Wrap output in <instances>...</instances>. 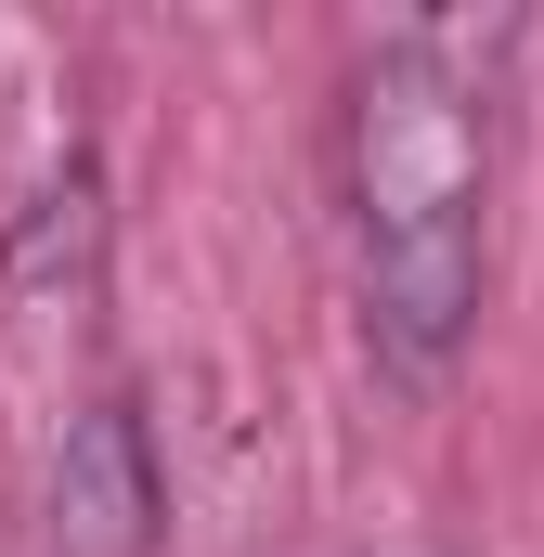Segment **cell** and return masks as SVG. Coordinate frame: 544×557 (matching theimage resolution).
<instances>
[{
    "label": "cell",
    "mask_w": 544,
    "mask_h": 557,
    "mask_svg": "<svg viewBox=\"0 0 544 557\" xmlns=\"http://www.w3.org/2000/svg\"><path fill=\"white\" fill-rule=\"evenodd\" d=\"M350 247L363 324L403 376H441L480 324V208H493V117L441 39H390L350 78Z\"/></svg>",
    "instance_id": "cell-1"
},
{
    "label": "cell",
    "mask_w": 544,
    "mask_h": 557,
    "mask_svg": "<svg viewBox=\"0 0 544 557\" xmlns=\"http://www.w3.org/2000/svg\"><path fill=\"white\" fill-rule=\"evenodd\" d=\"M169 532V480H156V441L131 403H91L65 416L52 454V557H156Z\"/></svg>",
    "instance_id": "cell-2"
}]
</instances>
